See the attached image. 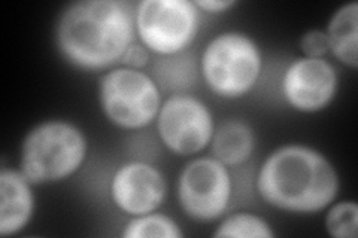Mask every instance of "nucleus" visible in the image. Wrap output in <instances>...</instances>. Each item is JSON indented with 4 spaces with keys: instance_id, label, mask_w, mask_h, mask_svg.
<instances>
[{
    "instance_id": "obj_1",
    "label": "nucleus",
    "mask_w": 358,
    "mask_h": 238,
    "mask_svg": "<svg viewBox=\"0 0 358 238\" xmlns=\"http://www.w3.org/2000/svg\"><path fill=\"white\" fill-rule=\"evenodd\" d=\"M134 6L127 0H78L67 5L55 26V42L78 69L103 70L118 64L136 42Z\"/></svg>"
},
{
    "instance_id": "obj_2",
    "label": "nucleus",
    "mask_w": 358,
    "mask_h": 238,
    "mask_svg": "<svg viewBox=\"0 0 358 238\" xmlns=\"http://www.w3.org/2000/svg\"><path fill=\"white\" fill-rule=\"evenodd\" d=\"M341 189L338 170L322 152L289 143L278 147L262 164L257 191L275 209L310 214L326 210Z\"/></svg>"
},
{
    "instance_id": "obj_3",
    "label": "nucleus",
    "mask_w": 358,
    "mask_h": 238,
    "mask_svg": "<svg viewBox=\"0 0 358 238\" xmlns=\"http://www.w3.org/2000/svg\"><path fill=\"white\" fill-rule=\"evenodd\" d=\"M88 154L84 131L66 119H47L30 128L20 149V170L33 185H50L69 179Z\"/></svg>"
},
{
    "instance_id": "obj_4",
    "label": "nucleus",
    "mask_w": 358,
    "mask_h": 238,
    "mask_svg": "<svg viewBox=\"0 0 358 238\" xmlns=\"http://www.w3.org/2000/svg\"><path fill=\"white\" fill-rule=\"evenodd\" d=\"M200 72L215 96L241 98L259 82L263 54L259 43L246 33L224 31L208 42L200 59Z\"/></svg>"
},
{
    "instance_id": "obj_5",
    "label": "nucleus",
    "mask_w": 358,
    "mask_h": 238,
    "mask_svg": "<svg viewBox=\"0 0 358 238\" xmlns=\"http://www.w3.org/2000/svg\"><path fill=\"white\" fill-rule=\"evenodd\" d=\"M162 89L147 72L120 66L99 81V105L106 119L122 130L148 127L162 107Z\"/></svg>"
},
{
    "instance_id": "obj_6",
    "label": "nucleus",
    "mask_w": 358,
    "mask_h": 238,
    "mask_svg": "<svg viewBox=\"0 0 358 238\" xmlns=\"http://www.w3.org/2000/svg\"><path fill=\"white\" fill-rule=\"evenodd\" d=\"M134 26L150 52L179 55L197 36L200 10L192 0H141L134 8Z\"/></svg>"
},
{
    "instance_id": "obj_7",
    "label": "nucleus",
    "mask_w": 358,
    "mask_h": 238,
    "mask_svg": "<svg viewBox=\"0 0 358 238\" xmlns=\"http://www.w3.org/2000/svg\"><path fill=\"white\" fill-rule=\"evenodd\" d=\"M178 201L188 218L214 222L227 211L233 195L229 167L214 156H199L178 177Z\"/></svg>"
},
{
    "instance_id": "obj_8",
    "label": "nucleus",
    "mask_w": 358,
    "mask_h": 238,
    "mask_svg": "<svg viewBox=\"0 0 358 238\" xmlns=\"http://www.w3.org/2000/svg\"><path fill=\"white\" fill-rule=\"evenodd\" d=\"M155 122L162 143L181 156L203 152L215 131V121L206 103L188 93H173L163 100Z\"/></svg>"
},
{
    "instance_id": "obj_9",
    "label": "nucleus",
    "mask_w": 358,
    "mask_h": 238,
    "mask_svg": "<svg viewBox=\"0 0 358 238\" xmlns=\"http://www.w3.org/2000/svg\"><path fill=\"white\" fill-rule=\"evenodd\" d=\"M338 88V70L326 59L301 55L288 64L281 79L285 101L301 113H317L330 106Z\"/></svg>"
},
{
    "instance_id": "obj_10",
    "label": "nucleus",
    "mask_w": 358,
    "mask_h": 238,
    "mask_svg": "<svg viewBox=\"0 0 358 238\" xmlns=\"http://www.w3.org/2000/svg\"><path fill=\"white\" fill-rule=\"evenodd\" d=\"M110 198L114 206L130 216L159 210L167 194L163 173L145 161L121 164L110 177Z\"/></svg>"
},
{
    "instance_id": "obj_11",
    "label": "nucleus",
    "mask_w": 358,
    "mask_h": 238,
    "mask_svg": "<svg viewBox=\"0 0 358 238\" xmlns=\"http://www.w3.org/2000/svg\"><path fill=\"white\" fill-rule=\"evenodd\" d=\"M33 184L20 168L0 170V235L20 234L35 214Z\"/></svg>"
},
{
    "instance_id": "obj_12",
    "label": "nucleus",
    "mask_w": 358,
    "mask_h": 238,
    "mask_svg": "<svg viewBox=\"0 0 358 238\" xmlns=\"http://www.w3.org/2000/svg\"><path fill=\"white\" fill-rule=\"evenodd\" d=\"M255 133L243 119H227L215 127L210 140L212 156L229 168L243 165L255 151Z\"/></svg>"
},
{
    "instance_id": "obj_13",
    "label": "nucleus",
    "mask_w": 358,
    "mask_h": 238,
    "mask_svg": "<svg viewBox=\"0 0 358 238\" xmlns=\"http://www.w3.org/2000/svg\"><path fill=\"white\" fill-rule=\"evenodd\" d=\"M324 31L329 40V52L355 70L358 67V3H343L336 9Z\"/></svg>"
},
{
    "instance_id": "obj_14",
    "label": "nucleus",
    "mask_w": 358,
    "mask_h": 238,
    "mask_svg": "<svg viewBox=\"0 0 358 238\" xmlns=\"http://www.w3.org/2000/svg\"><path fill=\"white\" fill-rule=\"evenodd\" d=\"M121 235L124 238H182L184 231L172 218L155 210L131 216Z\"/></svg>"
},
{
    "instance_id": "obj_15",
    "label": "nucleus",
    "mask_w": 358,
    "mask_h": 238,
    "mask_svg": "<svg viewBox=\"0 0 358 238\" xmlns=\"http://www.w3.org/2000/svg\"><path fill=\"white\" fill-rule=\"evenodd\" d=\"M215 238H273L275 231L263 218L239 211L224 218L214 231Z\"/></svg>"
},
{
    "instance_id": "obj_16",
    "label": "nucleus",
    "mask_w": 358,
    "mask_h": 238,
    "mask_svg": "<svg viewBox=\"0 0 358 238\" xmlns=\"http://www.w3.org/2000/svg\"><path fill=\"white\" fill-rule=\"evenodd\" d=\"M324 225L333 238H357L358 235V206L352 200L333 201L327 207Z\"/></svg>"
},
{
    "instance_id": "obj_17",
    "label": "nucleus",
    "mask_w": 358,
    "mask_h": 238,
    "mask_svg": "<svg viewBox=\"0 0 358 238\" xmlns=\"http://www.w3.org/2000/svg\"><path fill=\"white\" fill-rule=\"evenodd\" d=\"M299 47L303 57H309V59H324L329 54V40L326 31L320 29L305 31L300 38Z\"/></svg>"
},
{
    "instance_id": "obj_18",
    "label": "nucleus",
    "mask_w": 358,
    "mask_h": 238,
    "mask_svg": "<svg viewBox=\"0 0 358 238\" xmlns=\"http://www.w3.org/2000/svg\"><path fill=\"white\" fill-rule=\"evenodd\" d=\"M150 63V51L143 47L142 43L134 42L131 43L129 50L122 55L120 61L121 66L130 67V69H139L142 70L145 66Z\"/></svg>"
},
{
    "instance_id": "obj_19",
    "label": "nucleus",
    "mask_w": 358,
    "mask_h": 238,
    "mask_svg": "<svg viewBox=\"0 0 358 238\" xmlns=\"http://www.w3.org/2000/svg\"><path fill=\"white\" fill-rule=\"evenodd\" d=\"M194 3L199 8L200 13L203 10L206 14L226 13V10L238 5L236 0H196Z\"/></svg>"
}]
</instances>
